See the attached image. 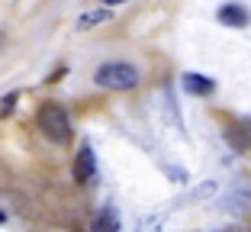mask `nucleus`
Here are the masks:
<instances>
[{
  "label": "nucleus",
  "mask_w": 251,
  "mask_h": 232,
  "mask_svg": "<svg viewBox=\"0 0 251 232\" xmlns=\"http://www.w3.org/2000/svg\"><path fill=\"white\" fill-rule=\"evenodd\" d=\"M94 81L103 90H132V87H139L142 75H139V68L129 65V61H106V65H100L94 71Z\"/></svg>",
  "instance_id": "nucleus-1"
},
{
  "label": "nucleus",
  "mask_w": 251,
  "mask_h": 232,
  "mask_svg": "<svg viewBox=\"0 0 251 232\" xmlns=\"http://www.w3.org/2000/svg\"><path fill=\"white\" fill-rule=\"evenodd\" d=\"M39 129H42V135L52 145H68L71 142V132H74L71 116H68L58 103H45L42 110H39Z\"/></svg>",
  "instance_id": "nucleus-2"
},
{
  "label": "nucleus",
  "mask_w": 251,
  "mask_h": 232,
  "mask_svg": "<svg viewBox=\"0 0 251 232\" xmlns=\"http://www.w3.org/2000/svg\"><path fill=\"white\" fill-rule=\"evenodd\" d=\"M97 178V155L90 145H81L77 155H74V180L77 184H90Z\"/></svg>",
  "instance_id": "nucleus-3"
},
{
  "label": "nucleus",
  "mask_w": 251,
  "mask_h": 232,
  "mask_svg": "<svg viewBox=\"0 0 251 232\" xmlns=\"http://www.w3.org/2000/svg\"><path fill=\"white\" fill-rule=\"evenodd\" d=\"M248 10L238 7V3H226V7H219V23L222 26H232V29H245L248 26Z\"/></svg>",
  "instance_id": "nucleus-4"
},
{
  "label": "nucleus",
  "mask_w": 251,
  "mask_h": 232,
  "mask_svg": "<svg viewBox=\"0 0 251 232\" xmlns=\"http://www.w3.org/2000/svg\"><path fill=\"white\" fill-rule=\"evenodd\" d=\"M184 90L193 94V97H206V94L216 90V84H213V77H206V75H184Z\"/></svg>",
  "instance_id": "nucleus-5"
},
{
  "label": "nucleus",
  "mask_w": 251,
  "mask_h": 232,
  "mask_svg": "<svg viewBox=\"0 0 251 232\" xmlns=\"http://www.w3.org/2000/svg\"><path fill=\"white\" fill-rule=\"evenodd\" d=\"M106 20H110V10H90V13H84L81 20H77V26H81V29H90V26L106 23Z\"/></svg>",
  "instance_id": "nucleus-6"
},
{
  "label": "nucleus",
  "mask_w": 251,
  "mask_h": 232,
  "mask_svg": "<svg viewBox=\"0 0 251 232\" xmlns=\"http://www.w3.org/2000/svg\"><path fill=\"white\" fill-rule=\"evenodd\" d=\"M94 232H116V219H113L110 210H103V216L94 223Z\"/></svg>",
  "instance_id": "nucleus-7"
},
{
  "label": "nucleus",
  "mask_w": 251,
  "mask_h": 232,
  "mask_svg": "<svg viewBox=\"0 0 251 232\" xmlns=\"http://www.w3.org/2000/svg\"><path fill=\"white\" fill-rule=\"evenodd\" d=\"M16 100H20V94H7V97H0V120L10 116V113L16 110Z\"/></svg>",
  "instance_id": "nucleus-8"
},
{
  "label": "nucleus",
  "mask_w": 251,
  "mask_h": 232,
  "mask_svg": "<svg viewBox=\"0 0 251 232\" xmlns=\"http://www.w3.org/2000/svg\"><path fill=\"white\" fill-rule=\"evenodd\" d=\"M161 229V216H151V219H142L139 226H135V232H158Z\"/></svg>",
  "instance_id": "nucleus-9"
},
{
  "label": "nucleus",
  "mask_w": 251,
  "mask_h": 232,
  "mask_svg": "<svg viewBox=\"0 0 251 232\" xmlns=\"http://www.w3.org/2000/svg\"><path fill=\"white\" fill-rule=\"evenodd\" d=\"M106 7H119V3H126V0H103Z\"/></svg>",
  "instance_id": "nucleus-10"
},
{
  "label": "nucleus",
  "mask_w": 251,
  "mask_h": 232,
  "mask_svg": "<svg viewBox=\"0 0 251 232\" xmlns=\"http://www.w3.org/2000/svg\"><path fill=\"white\" fill-rule=\"evenodd\" d=\"M3 219H7V213H3V210H0V223H3Z\"/></svg>",
  "instance_id": "nucleus-11"
}]
</instances>
